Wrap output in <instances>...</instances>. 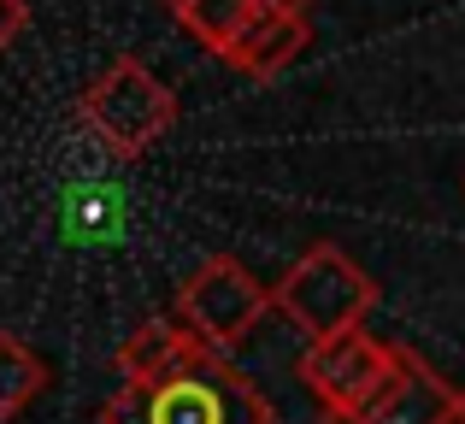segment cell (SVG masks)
Returning a JSON list of instances; mask_svg holds the SVG:
<instances>
[{
  "mask_svg": "<svg viewBox=\"0 0 465 424\" xmlns=\"http://www.w3.org/2000/svg\"><path fill=\"white\" fill-rule=\"evenodd\" d=\"M101 424H277V413L230 354L189 348L165 378L118 389L101 407Z\"/></svg>",
  "mask_w": 465,
  "mask_h": 424,
  "instance_id": "obj_1",
  "label": "cell"
},
{
  "mask_svg": "<svg viewBox=\"0 0 465 424\" xmlns=\"http://www.w3.org/2000/svg\"><path fill=\"white\" fill-rule=\"evenodd\" d=\"M272 307L312 342H330L341 330H360L365 312L377 307V283L330 242H312L295 265L272 283Z\"/></svg>",
  "mask_w": 465,
  "mask_h": 424,
  "instance_id": "obj_2",
  "label": "cell"
},
{
  "mask_svg": "<svg viewBox=\"0 0 465 424\" xmlns=\"http://www.w3.org/2000/svg\"><path fill=\"white\" fill-rule=\"evenodd\" d=\"M77 118L106 153L142 160V153L177 124V94H171L136 54H118L113 65L77 94Z\"/></svg>",
  "mask_w": 465,
  "mask_h": 424,
  "instance_id": "obj_3",
  "label": "cell"
},
{
  "mask_svg": "<svg viewBox=\"0 0 465 424\" xmlns=\"http://www.w3.org/2000/svg\"><path fill=\"white\" fill-rule=\"evenodd\" d=\"M265 312H272V283H260L236 253H206L177 289V324L206 354H230Z\"/></svg>",
  "mask_w": 465,
  "mask_h": 424,
  "instance_id": "obj_4",
  "label": "cell"
},
{
  "mask_svg": "<svg viewBox=\"0 0 465 424\" xmlns=\"http://www.w3.org/2000/svg\"><path fill=\"white\" fill-rule=\"evenodd\" d=\"M389 371H395V342L371 336L365 324L330 336V342H312L301 354V383L318 395L324 419H353L360 407H371Z\"/></svg>",
  "mask_w": 465,
  "mask_h": 424,
  "instance_id": "obj_5",
  "label": "cell"
},
{
  "mask_svg": "<svg viewBox=\"0 0 465 424\" xmlns=\"http://www.w3.org/2000/svg\"><path fill=\"white\" fill-rule=\"evenodd\" d=\"M465 395L424 354H412L407 342H395V371L377 389L371 407H360L353 419H324V424H454Z\"/></svg>",
  "mask_w": 465,
  "mask_h": 424,
  "instance_id": "obj_6",
  "label": "cell"
},
{
  "mask_svg": "<svg viewBox=\"0 0 465 424\" xmlns=\"http://www.w3.org/2000/svg\"><path fill=\"white\" fill-rule=\"evenodd\" d=\"M307 42H312L307 12H260V18L236 35V47L224 54V65H236L242 77H272V71H283Z\"/></svg>",
  "mask_w": 465,
  "mask_h": 424,
  "instance_id": "obj_7",
  "label": "cell"
},
{
  "mask_svg": "<svg viewBox=\"0 0 465 424\" xmlns=\"http://www.w3.org/2000/svg\"><path fill=\"white\" fill-rule=\"evenodd\" d=\"M189 348H194V342L183 336V324H177V319H142L136 330L118 342L113 366H118V378H124V389H142V383L165 378V371L177 366Z\"/></svg>",
  "mask_w": 465,
  "mask_h": 424,
  "instance_id": "obj_8",
  "label": "cell"
},
{
  "mask_svg": "<svg viewBox=\"0 0 465 424\" xmlns=\"http://www.w3.org/2000/svg\"><path fill=\"white\" fill-rule=\"evenodd\" d=\"M165 6H171V18L218 59H224L230 47H236V35L265 12V6H253V0H165Z\"/></svg>",
  "mask_w": 465,
  "mask_h": 424,
  "instance_id": "obj_9",
  "label": "cell"
},
{
  "mask_svg": "<svg viewBox=\"0 0 465 424\" xmlns=\"http://www.w3.org/2000/svg\"><path fill=\"white\" fill-rule=\"evenodd\" d=\"M42 389H47V360L35 354L24 336L0 330V424L18 419Z\"/></svg>",
  "mask_w": 465,
  "mask_h": 424,
  "instance_id": "obj_10",
  "label": "cell"
},
{
  "mask_svg": "<svg viewBox=\"0 0 465 424\" xmlns=\"http://www.w3.org/2000/svg\"><path fill=\"white\" fill-rule=\"evenodd\" d=\"M118 224H124V207H118V195H106V189H89V195L71 201V230H77L71 242H113Z\"/></svg>",
  "mask_w": 465,
  "mask_h": 424,
  "instance_id": "obj_11",
  "label": "cell"
},
{
  "mask_svg": "<svg viewBox=\"0 0 465 424\" xmlns=\"http://www.w3.org/2000/svg\"><path fill=\"white\" fill-rule=\"evenodd\" d=\"M24 24H30V0H0V54L24 35Z\"/></svg>",
  "mask_w": 465,
  "mask_h": 424,
  "instance_id": "obj_12",
  "label": "cell"
},
{
  "mask_svg": "<svg viewBox=\"0 0 465 424\" xmlns=\"http://www.w3.org/2000/svg\"><path fill=\"white\" fill-rule=\"evenodd\" d=\"M253 6H265V12H307V0H253Z\"/></svg>",
  "mask_w": 465,
  "mask_h": 424,
  "instance_id": "obj_13",
  "label": "cell"
},
{
  "mask_svg": "<svg viewBox=\"0 0 465 424\" xmlns=\"http://www.w3.org/2000/svg\"><path fill=\"white\" fill-rule=\"evenodd\" d=\"M454 424H465V401H460V413H454Z\"/></svg>",
  "mask_w": 465,
  "mask_h": 424,
  "instance_id": "obj_14",
  "label": "cell"
}]
</instances>
